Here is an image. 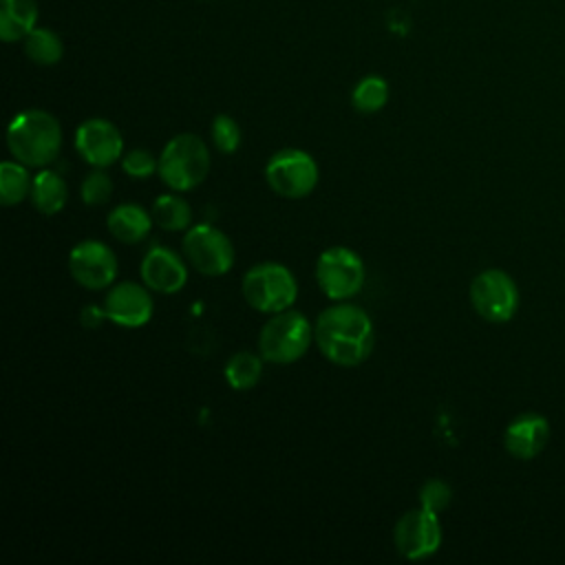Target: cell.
Wrapping results in <instances>:
<instances>
[{
	"label": "cell",
	"mask_w": 565,
	"mask_h": 565,
	"mask_svg": "<svg viewBox=\"0 0 565 565\" xmlns=\"http://www.w3.org/2000/svg\"><path fill=\"white\" fill-rule=\"evenodd\" d=\"M393 541L397 552L408 561H422L433 556L441 545L439 514L422 505L402 514L395 523Z\"/></svg>",
	"instance_id": "30bf717a"
},
{
	"label": "cell",
	"mask_w": 565,
	"mask_h": 565,
	"mask_svg": "<svg viewBox=\"0 0 565 565\" xmlns=\"http://www.w3.org/2000/svg\"><path fill=\"white\" fill-rule=\"evenodd\" d=\"M313 340L316 333L309 318L300 311L285 309L280 313H271V318L263 324L258 335V353L265 362L291 364L309 351Z\"/></svg>",
	"instance_id": "277c9868"
},
{
	"label": "cell",
	"mask_w": 565,
	"mask_h": 565,
	"mask_svg": "<svg viewBox=\"0 0 565 565\" xmlns=\"http://www.w3.org/2000/svg\"><path fill=\"white\" fill-rule=\"evenodd\" d=\"M152 214H148L141 205L137 203H121L117 205L108 218H106V225H108V232L119 241V243H126V245H135V243H141L150 230H152Z\"/></svg>",
	"instance_id": "2e32d148"
},
{
	"label": "cell",
	"mask_w": 565,
	"mask_h": 565,
	"mask_svg": "<svg viewBox=\"0 0 565 565\" xmlns=\"http://www.w3.org/2000/svg\"><path fill=\"white\" fill-rule=\"evenodd\" d=\"M66 201H68L66 181L57 172L42 168L33 177V185H31V203L35 205V210L46 216H53L64 210Z\"/></svg>",
	"instance_id": "ac0fdd59"
},
{
	"label": "cell",
	"mask_w": 565,
	"mask_h": 565,
	"mask_svg": "<svg viewBox=\"0 0 565 565\" xmlns=\"http://www.w3.org/2000/svg\"><path fill=\"white\" fill-rule=\"evenodd\" d=\"M113 194V181L106 172L95 170L82 181V201L86 205H104Z\"/></svg>",
	"instance_id": "484cf974"
},
{
	"label": "cell",
	"mask_w": 565,
	"mask_h": 565,
	"mask_svg": "<svg viewBox=\"0 0 565 565\" xmlns=\"http://www.w3.org/2000/svg\"><path fill=\"white\" fill-rule=\"evenodd\" d=\"M263 375V355L238 351L225 364V380L234 391H249Z\"/></svg>",
	"instance_id": "ffe728a7"
},
{
	"label": "cell",
	"mask_w": 565,
	"mask_h": 565,
	"mask_svg": "<svg viewBox=\"0 0 565 565\" xmlns=\"http://www.w3.org/2000/svg\"><path fill=\"white\" fill-rule=\"evenodd\" d=\"M183 256L203 276H223L234 265V245L218 227L199 223L185 230Z\"/></svg>",
	"instance_id": "ba28073f"
},
{
	"label": "cell",
	"mask_w": 565,
	"mask_h": 565,
	"mask_svg": "<svg viewBox=\"0 0 565 565\" xmlns=\"http://www.w3.org/2000/svg\"><path fill=\"white\" fill-rule=\"evenodd\" d=\"M68 271L84 289H106L117 278V256L113 249L95 238L77 243L68 254Z\"/></svg>",
	"instance_id": "8fae6325"
},
{
	"label": "cell",
	"mask_w": 565,
	"mask_h": 565,
	"mask_svg": "<svg viewBox=\"0 0 565 565\" xmlns=\"http://www.w3.org/2000/svg\"><path fill=\"white\" fill-rule=\"evenodd\" d=\"M104 313L110 322L119 327L137 329L150 322L154 313V302L146 287L132 280H124L110 285L104 300Z\"/></svg>",
	"instance_id": "4fadbf2b"
},
{
	"label": "cell",
	"mask_w": 565,
	"mask_h": 565,
	"mask_svg": "<svg viewBox=\"0 0 565 565\" xmlns=\"http://www.w3.org/2000/svg\"><path fill=\"white\" fill-rule=\"evenodd\" d=\"M33 179L26 172V166L20 161H2L0 163V201L2 205L22 203L31 196Z\"/></svg>",
	"instance_id": "44dd1931"
},
{
	"label": "cell",
	"mask_w": 565,
	"mask_h": 565,
	"mask_svg": "<svg viewBox=\"0 0 565 565\" xmlns=\"http://www.w3.org/2000/svg\"><path fill=\"white\" fill-rule=\"evenodd\" d=\"M139 274L143 285L159 294H177L188 282V267L183 258L163 245H152L143 254Z\"/></svg>",
	"instance_id": "5bb4252c"
},
{
	"label": "cell",
	"mask_w": 565,
	"mask_h": 565,
	"mask_svg": "<svg viewBox=\"0 0 565 565\" xmlns=\"http://www.w3.org/2000/svg\"><path fill=\"white\" fill-rule=\"evenodd\" d=\"M316 159L298 148H285L271 154L265 166V179L269 188L282 199H302L318 185Z\"/></svg>",
	"instance_id": "52a82bcc"
},
{
	"label": "cell",
	"mask_w": 565,
	"mask_h": 565,
	"mask_svg": "<svg viewBox=\"0 0 565 565\" xmlns=\"http://www.w3.org/2000/svg\"><path fill=\"white\" fill-rule=\"evenodd\" d=\"M243 296L260 313H280L291 309L298 298V282L291 269L280 263H258L243 276Z\"/></svg>",
	"instance_id": "5b68a950"
},
{
	"label": "cell",
	"mask_w": 565,
	"mask_h": 565,
	"mask_svg": "<svg viewBox=\"0 0 565 565\" xmlns=\"http://www.w3.org/2000/svg\"><path fill=\"white\" fill-rule=\"evenodd\" d=\"M7 146L11 157L26 168H46L60 154L62 126L46 110H22L7 128Z\"/></svg>",
	"instance_id": "7a4b0ae2"
},
{
	"label": "cell",
	"mask_w": 565,
	"mask_h": 565,
	"mask_svg": "<svg viewBox=\"0 0 565 565\" xmlns=\"http://www.w3.org/2000/svg\"><path fill=\"white\" fill-rule=\"evenodd\" d=\"M38 22L35 0H0V38L15 42L26 38Z\"/></svg>",
	"instance_id": "e0dca14e"
},
{
	"label": "cell",
	"mask_w": 565,
	"mask_h": 565,
	"mask_svg": "<svg viewBox=\"0 0 565 565\" xmlns=\"http://www.w3.org/2000/svg\"><path fill=\"white\" fill-rule=\"evenodd\" d=\"M351 102H353V106L360 113H377L388 102V84H386V79H382L380 75L362 77L355 84V88H353Z\"/></svg>",
	"instance_id": "603a6c76"
},
{
	"label": "cell",
	"mask_w": 565,
	"mask_h": 565,
	"mask_svg": "<svg viewBox=\"0 0 565 565\" xmlns=\"http://www.w3.org/2000/svg\"><path fill=\"white\" fill-rule=\"evenodd\" d=\"M547 441L550 422L539 413H523L514 417L503 433V446L516 459H534Z\"/></svg>",
	"instance_id": "9a60e30c"
},
{
	"label": "cell",
	"mask_w": 565,
	"mask_h": 565,
	"mask_svg": "<svg viewBox=\"0 0 565 565\" xmlns=\"http://www.w3.org/2000/svg\"><path fill=\"white\" fill-rule=\"evenodd\" d=\"M313 333L320 353L338 366L362 364L375 344L371 316L362 307L344 300H338L318 316Z\"/></svg>",
	"instance_id": "6da1fadb"
},
{
	"label": "cell",
	"mask_w": 565,
	"mask_h": 565,
	"mask_svg": "<svg viewBox=\"0 0 565 565\" xmlns=\"http://www.w3.org/2000/svg\"><path fill=\"white\" fill-rule=\"evenodd\" d=\"M366 269L362 258L344 247H327L316 263V280L322 289V294L331 300H349L364 287Z\"/></svg>",
	"instance_id": "8992f818"
},
{
	"label": "cell",
	"mask_w": 565,
	"mask_h": 565,
	"mask_svg": "<svg viewBox=\"0 0 565 565\" xmlns=\"http://www.w3.org/2000/svg\"><path fill=\"white\" fill-rule=\"evenodd\" d=\"M470 302L488 322H508L519 309V289L503 269H483L470 282Z\"/></svg>",
	"instance_id": "9c48e42d"
},
{
	"label": "cell",
	"mask_w": 565,
	"mask_h": 565,
	"mask_svg": "<svg viewBox=\"0 0 565 565\" xmlns=\"http://www.w3.org/2000/svg\"><path fill=\"white\" fill-rule=\"evenodd\" d=\"M121 168L132 179H148V177H152L159 170V161H157V157L152 152L135 148V150L124 154Z\"/></svg>",
	"instance_id": "d4e9b609"
},
{
	"label": "cell",
	"mask_w": 565,
	"mask_h": 565,
	"mask_svg": "<svg viewBox=\"0 0 565 565\" xmlns=\"http://www.w3.org/2000/svg\"><path fill=\"white\" fill-rule=\"evenodd\" d=\"M450 499H452V490L441 479H428L419 490V505L437 514L448 508Z\"/></svg>",
	"instance_id": "4316f807"
},
{
	"label": "cell",
	"mask_w": 565,
	"mask_h": 565,
	"mask_svg": "<svg viewBox=\"0 0 565 565\" xmlns=\"http://www.w3.org/2000/svg\"><path fill=\"white\" fill-rule=\"evenodd\" d=\"M24 53L29 55L31 62L42 64V66H53L62 60L64 44L60 35L51 29H40L35 26L26 38H24Z\"/></svg>",
	"instance_id": "7402d4cb"
},
{
	"label": "cell",
	"mask_w": 565,
	"mask_h": 565,
	"mask_svg": "<svg viewBox=\"0 0 565 565\" xmlns=\"http://www.w3.org/2000/svg\"><path fill=\"white\" fill-rule=\"evenodd\" d=\"M210 132H212V141H214L218 152L232 154V152L238 150V146H241V128H238L234 117L216 115L214 121H212Z\"/></svg>",
	"instance_id": "cb8c5ba5"
},
{
	"label": "cell",
	"mask_w": 565,
	"mask_h": 565,
	"mask_svg": "<svg viewBox=\"0 0 565 565\" xmlns=\"http://www.w3.org/2000/svg\"><path fill=\"white\" fill-rule=\"evenodd\" d=\"M212 159L205 141L183 132L172 137L159 154V177L174 192L194 190L205 181Z\"/></svg>",
	"instance_id": "3957f363"
},
{
	"label": "cell",
	"mask_w": 565,
	"mask_h": 565,
	"mask_svg": "<svg viewBox=\"0 0 565 565\" xmlns=\"http://www.w3.org/2000/svg\"><path fill=\"white\" fill-rule=\"evenodd\" d=\"M152 221L166 232H183L192 227V207L179 194H163L152 203Z\"/></svg>",
	"instance_id": "d6986e66"
},
{
	"label": "cell",
	"mask_w": 565,
	"mask_h": 565,
	"mask_svg": "<svg viewBox=\"0 0 565 565\" xmlns=\"http://www.w3.org/2000/svg\"><path fill=\"white\" fill-rule=\"evenodd\" d=\"M75 148L86 163L95 168H106V166H113L117 159H121L124 137L113 121L93 117L77 126Z\"/></svg>",
	"instance_id": "7c38bea8"
}]
</instances>
